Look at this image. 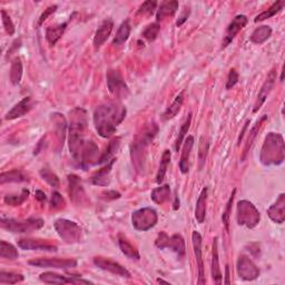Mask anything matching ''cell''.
<instances>
[{"label": "cell", "instance_id": "9", "mask_svg": "<svg viewBox=\"0 0 285 285\" xmlns=\"http://www.w3.org/2000/svg\"><path fill=\"white\" fill-rule=\"evenodd\" d=\"M29 265L40 269H59L68 270L77 268V261L75 259H59V257H40V259H34L28 262Z\"/></svg>", "mask_w": 285, "mask_h": 285}, {"label": "cell", "instance_id": "1", "mask_svg": "<svg viewBox=\"0 0 285 285\" xmlns=\"http://www.w3.org/2000/svg\"><path fill=\"white\" fill-rule=\"evenodd\" d=\"M126 117V108L119 103H105L94 110V125L98 135L107 139L115 134Z\"/></svg>", "mask_w": 285, "mask_h": 285}, {"label": "cell", "instance_id": "61", "mask_svg": "<svg viewBox=\"0 0 285 285\" xmlns=\"http://www.w3.org/2000/svg\"><path fill=\"white\" fill-rule=\"evenodd\" d=\"M157 282L158 283H163V284H169V282L164 281V280H162V279H157Z\"/></svg>", "mask_w": 285, "mask_h": 285}, {"label": "cell", "instance_id": "33", "mask_svg": "<svg viewBox=\"0 0 285 285\" xmlns=\"http://www.w3.org/2000/svg\"><path fill=\"white\" fill-rule=\"evenodd\" d=\"M121 147V139L119 137H116L113 141H110V142L107 146L106 150L104 151V154L100 156L98 159V164H107L110 160L114 158V155L117 153V150Z\"/></svg>", "mask_w": 285, "mask_h": 285}, {"label": "cell", "instance_id": "57", "mask_svg": "<svg viewBox=\"0 0 285 285\" xmlns=\"http://www.w3.org/2000/svg\"><path fill=\"white\" fill-rule=\"evenodd\" d=\"M190 13H191V9L190 8H185V10L182 12L181 17H179L178 20L176 21V26L181 27L184 24V22H185L188 19V17H190Z\"/></svg>", "mask_w": 285, "mask_h": 285}, {"label": "cell", "instance_id": "16", "mask_svg": "<svg viewBox=\"0 0 285 285\" xmlns=\"http://www.w3.org/2000/svg\"><path fill=\"white\" fill-rule=\"evenodd\" d=\"M18 246L25 251H45V252H57V246L45 240L39 238H22L18 241Z\"/></svg>", "mask_w": 285, "mask_h": 285}, {"label": "cell", "instance_id": "24", "mask_svg": "<svg viewBox=\"0 0 285 285\" xmlns=\"http://www.w3.org/2000/svg\"><path fill=\"white\" fill-rule=\"evenodd\" d=\"M193 146H194V137L187 136V139L184 142L181 160H179V169H181L182 174H187L188 169H190V157Z\"/></svg>", "mask_w": 285, "mask_h": 285}, {"label": "cell", "instance_id": "6", "mask_svg": "<svg viewBox=\"0 0 285 285\" xmlns=\"http://www.w3.org/2000/svg\"><path fill=\"white\" fill-rule=\"evenodd\" d=\"M54 227L56 229L59 237L68 244L79 242L81 237V228L76 222L66 218H58L55 222Z\"/></svg>", "mask_w": 285, "mask_h": 285}, {"label": "cell", "instance_id": "45", "mask_svg": "<svg viewBox=\"0 0 285 285\" xmlns=\"http://www.w3.org/2000/svg\"><path fill=\"white\" fill-rule=\"evenodd\" d=\"M191 123H192V114H188V116L186 117L185 122L183 123L181 130H179V133H178L177 140H176V142H175V150L176 151H178L179 148H181L183 142H184V140H185V136L187 134V132H188V130H190V127H191Z\"/></svg>", "mask_w": 285, "mask_h": 285}, {"label": "cell", "instance_id": "38", "mask_svg": "<svg viewBox=\"0 0 285 285\" xmlns=\"http://www.w3.org/2000/svg\"><path fill=\"white\" fill-rule=\"evenodd\" d=\"M52 118L55 124L54 126L57 128V136L59 139V142H61V144H64V140H65L66 135V125H67L66 119L59 113H54L52 115Z\"/></svg>", "mask_w": 285, "mask_h": 285}, {"label": "cell", "instance_id": "26", "mask_svg": "<svg viewBox=\"0 0 285 285\" xmlns=\"http://www.w3.org/2000/svg\"><path fill=\"white\" fill-rule=\"evenodd\" d=\"M208 193H209V188L204 187L203 190H202L199 199H197V202H196L195 217L197 219V222H199L200 224L203 223L205 219L206 204H208Z\"/></svg>", "mask_w": 285, "mask_h": 285}, {"label": "cell", "instance_id": "7", "mask_svg": "<svg viewBox=\"0 0 285 285\" xmlns=\"http://www.w3.org/2000/svg\"><path fill=\"white\" fill-rule=\"evenodd\" d=\"M158 220L157 212L151 208H142L132 214V224L137 231L146 232L153 228Z\"/></svg>", "mask_w": 285, "mask_h": 285}, {"label": "cell", "instance_id": "48", "mask_svg": "<svg viewBox=\"0 0 285 285\" xmlns=\"http://www.w3.org/2000/svg\"><path fill=\"white\" fill-rule=\"evenodd\" d=\"M199 162H200V169L203 168L204 164L206 162V157H208L209 151V142L205 141V137L202 136L200 140V146H199Z\"/></svg>", "mask_w": 285, "mask_h": 285}, {"label": "cell", "instance_id": "31", "mask_svg": "<svg viewBox=\"0 0 285 285\" xmlns=\"http://www.w3.org/2000/svg\"><path fill=\"white\" fill-rule=\"evenodd\" d=\"M24 182H28V177L25 175L24 172L18 171V169L3 172L1 173V176H0V184H1V185L6 183H24Z\"/></svg>", "mask_w": 285, "mask_h": 285}, {"label": "cell", "instance_id": "30", "mask_svg": "<svg viewBox=\"0 0 285 285\" xmlns=\"http://www.w3.org/2000/svg\"><path fill=\"white\" fill-rule=\"evenodd\" d=\"M184 96H185V93H184V91H182V93H179L176 96V98L174 99V102L172 103L171 106L165 110L164 114L162 115L163 121H169V119H173L179 113V110H181L183 103H184Z\"/></svg>", "mask_w": 285, "mask_h": 285}, {"label": "cell", "instance_id": "34", "mask_svg": "<svg viewBox=\"0 0 285 285\" xmlns=\"http://www.w3.org/2000/svg\"><path fill=\"white\" fill-rule=\"evenodd\" d=\"M24 73V67H22V62L20 57H15L12 59L10 67V81L12 85H19Z\"/></svg>", "mask_w": 285, "mask_h": 285}, {"label": "cell", "instance_id": "58", "mask_svg": "<svg viewBox=\"0 0 285 285\" xmlns=\"http://www.w3.org/2000/svg\"><path fill=\"white\" fill-rule=\"evenodd\" d=\"M35 196H36V200H38L39 202H45L46 201V194H45L44 192L37 191Z\"/></svg>", "mask_w": 285, "mask_h": 285}, {"label": "cell", "instance_id": "46", "mask_svg": "<svg viewBox=\"0 0 285 285\" xmlns=\"http://www.w3.org/2000/svg\"><path fill=\"white\" fill-rule=\"evenodd\" d=\"M40 176L46 183L49 184V185L52 186V187L57 188V187H59V185H61V182H59L58 176L54 172L50 171V169L47 168V167H45V168L41 169V171H40Z\"/></svg>", "mask_w": 285, "mask_h": 285}, {"label": "cell", "instance_id": "21", "mask_svg": "<svg viewBox=\"0 0 285 285\" xmlns=\"http://www.w3.org/2000/svg\"><path fill=\"white\" fill-rule=\"evenodd\" d=\"M113 29H114V22L112 19H105L102 24H100L98 29L96 30V34L94 37L95 50H98L105 43H106L110 34H112Z\"/></svg>", "mask_w": 285, "mask_h": 285}, {"label": "cell", "instance_id": "50", "mask_svg": "<svg viewBox=\"0 0 285 285\" xmlns=\"http://www.w3.org/2000/svg\"><path fill=\"white\" fill-rule=\"evenodd\" d=\"M235 193L236 190H234L231 197H229V200L226 204V210L224 211L223 216H222V220L225 225V228H226V231L228 232V227H229V216H231V211H232V205H233V201H234V196H235Z\"/></svg>", "mask_w": 285, "mask_h": 285}, {"label": "cell", "instance_id": "37", "mask_svg": "<svg viewBox=\"0 0 285 285\" xmlns=\"http://www.w3.org/2000/svg\"><path fill=\"white\" fill-rule=\"evenodd\" d=\"M167 249L173 250L179 257H183L185 255V241L179 234H174L168 238Z\"/></svg>", "mask_w": 285, "mask_h": 285}, {"label": "cell", "instance_id": "29", "mask_svg": "<svg viewBox=\"0 0 285 285\" xmlns=\"http://www.w3.org/2000/svg\"><path fill=\"white\" fill-rule=\"evenodd\" d=\"M118 245H119V249H121V251L128 257V259L136 260V261H139L141 259L139 251L136 250V247L133 245L126 237H124L123 235H119Z\"/></svg>", "mask_w": 285, "mask_h": 285}, {"label": "cell", "instance_id": "8", "mask_svg": "<svg viewBox=\"0 0 285 285\" xmlns=\"http://www.w3.org/2000/svg\"><path fill=\"white\" fill-rule=\"evenodd\" d=\"M158 132V126L155 123L149 124L148 126L144 128V131L142 132V134L136 137V140L133 142L132 145V156L135 159L139 158L140 160L142 159V154L144 153L146 147L148 146L153 140L155 139L156 134Z\"/></svg>", "mask_w": 285, "mask_h": 285}, {"label": "cell", "instance_id": "25", "mask_svg": "<svg viewBox=\"0 0 285 285\" xmlns=\"http://www.w3.org/2000/svg\"><path fill=\"white\" fill-rule=\"evenodd\" d=\"M66 28H67V22H63V24L48 27L47 30H46V39H47L48 44L52 46V47L56 45L58 43V40L62 38Z\"/></svg>", "mask_w": 285, "mask_h": 285}, {"label": "cell", "instance_id": "17", "mask_svg": "<svg viewBox=\"0 0 285 285\" xmlns=\"http://www.w3.org/2000/svg\"><path fill=\"white\" fill-rule=\"evenodd\" d=\"M275 80H277V71L275 70H272L268 75V78L264 81L263 86L261 87V90L259 95H257V99L254 104V108H253V113H257L260 110V108L263 106V104L265 103V100L268 99V97L272 91L273 87L275 85Z\"/></svg>", "mask_w": 285, "mask_h": 285}, {"label": "cell", "instance_id": "42", "mask_svg": "<svg viewBox=\"0 0 285 285\" xmlns=\"http://www.w3.org/2000/svg\"><path fill=\"white\" fill-rule=\"evenodd\" d=\"M266 119H268V116H266V115H264V116L262 117L260 121H257V123L255 124V125L252 127V130H251L250 134H249V140H247V142H246V146H245V149H244V156H243V158H244L245 155L249 153V149L251 148V146L253 145V142H254L256 136H257V134H259V132L261 130L262 125H263V124L266 122Z\"/></svg>", "mask_w": 285, "mask_h": 285}, {"label": "cell", "instance_id": "2", "mask_svg": "<svg viewBox=\"0 0 285 285\" xmlns=\"http://www.w3.org/2000/svg\"><path fill=\"white\" fill-rule=\"evenodd\" d=\"M87 128V113L82 108H75L71 112L70 125V150L73 159L78 163L82 146L85 144V132Z\"/></svg>", "mask_w": 285, "mask_h": 285}, {"label": "cell", "instance_id": "56", "mask_svg": "<svg viewBox=\"0 0 285 285\" xmlns=\"http://www.w3.org/2000/svg\"><path fill=\"white\" fill-rule=\"evenodd\" d=\"M100 197H102V199L105 201H113V200L119 199V197H121V194H119V193L116 191H107V192L102 193V196Z\"/></svg>", "mask_w": 285, "mask_h": 285}, {"label": "cell", "instance_id": "11", "mask_svg": "<svg viewBox=\"0 0 285 285\" xmlns=\"http://www.w3.org/2000/svg\"><path fill=\"white\" fill-rule=\"evenodd\" d=\"M39 280L41 282L46 284H93V282L88 281V280L81 279L78 275H71V277H66V275H62L54 272H45L41 273Z\"/></svg>", "mask_w": 285, "mask_h": 285}, {"label": "cell", "instance_id": "3", "mask_svg": "<svg viewBox=\"0 0 285 285\" xmlns=\"http://www.w3.org/2000/svg\"><path fill=\"white\" fill-rule=\"evenodd\" d=\"M285 147L283 136L279 133H269L262 147L260 159L265 166H278L284 162Z\"/></svg>", "mask_w": 285, "mask_h": 285}, {"label": "cell", "instance_id": "52", "mask_svg": "<svg viewBox=\"0 0 285 285\" xmlns=\"http://www.w3.org/2000/svg\"><path fill=\"white\" fill-rule=\"evenodd\" d=\"M65 205V201H64L63 196L57 192H54L52 195V200H50V208L52 209H61Z\"/></svg>", "mask_w": 285, "mask_h": 285}, {"label": "cell", "instance_id": "32", "mask_svg": "<svg viewBox=\"0 0 285 285\" xmlns=\"http://www.w3.org/2000/svg\"><path fill=\"white\" fill-rule=\"evenodd\" d=\"M131 29H132V27H131L130 19H126L125 21H123L122 25L119 26V28L116 33V36L114 37L113 45L114 46H121L124 43H126L127 39L130 38Z\"/></svg>", "mask_w": 285, "mask_h": 285}, {"label": "cell", "instance_id": "54", "mask_svg": "<svg viewBox=\"0 0 285 285\" xmlns=\"http://www.w3.org/2000/svg\"><path fill=\"white\" fill-rule=\"evenodd\" d=\"M238 81V72L236 71L235 68H232L229 71L228 73V78H227V82H226V89H232L234 86L237 84Z\"/></svg>", "mask_w": 285, "mask_h": 285}, {"label": "cell", "instance_id": "40", "mask_svg": "<svg viewBox=\"0 0 285 285\" xmlns=\"http://www.w3.org/2000/svg\"><path fill=\"white\" fill-rule=\"evenodd\" d=\"M169 162H171V151H169L168 149H165L163 155H162V160H160L157 175H156V182H157L158 184H160L164 181L165 175H166Z\"/></svg>", "mask_w": 285, "mask_h": 285}, {"label": "cell", "instance_id": "4", "mask_svg": "<svg viewBox=\"0 0 285 285\" xmlns=\"http://www.w3.org/2000/svg\"><path fill=\"white\" fill-rule=\"evenodd\" d=\"M1 227L11 233L22 234L37 231L44 226V220L41 218H27V219H15V218H1Z\"/></svg>", "mask_w": 285, "mask_h": 285}, {"label": "cell", "instance_id": "55", "mask_svg": "<svg viewBox=\"0 0 285 285\" xmlns=\"http://www.w3.org/2000/svg\"><path fill=\"white\" fill-rule=\"evenodd\" d=\"M57 8H58L57 4H53V6H50L47 9H45V11L41 13L40 17H39V19H38V26L43 25L44 22H45V20L48 19V17L50 15H53V13L57 10Z\"/></svg>", "mask_w": 285, "mask_h": 285}, {"label": "cell", "instance_id": "23", "mask_svg": "<svg viewBox=\"0 0 285 285\" xmlns=\"http://www.w3.org/2000/svg\"><path fill=\"white\" fill-rule=\"evenodd\" d=\"M115 162H116V159L113 158L109 163L105 165L102 169H99L98 172H96L90 178L91 183H93L96 186H102V187L108 186L110 183V175H112V168Z\"/></svg>", "mask_w": 285, "mask_h": 285}, {"label": "cell", "instance_id": "59", "mask_svg": "<svg viewBox=\"0 0 285 285\" xmlns=\"http://www.w3.org/2000/svg\"><path fill=\"white\" fill-rule=\"evenodd\" d=\"M249 124H250V121H247V122L245 123L244 127H243V131H242V133H241V135H240V137H238V145H241V142H242V140H243V137H244V134H245V132H246L247 126H249Z\"/></svg>", "mask_w": 285, "mask_h": 285}, {"label": "cell", "instance_id": "47", "mask_svg": "<svg viewBox=\"0 0 285 285\" xmlns=\"http://www.w3.org/2000/svg\"><path fill=\"white\" fill-rule=\"evenodd\" d=\"M159 30H160V26L158 22H153V24H150L146 27L145 30L142 31V36L144 37L147 41L151 43V41H154L156 38H157Z\"/></svg>", "mask_w": 285, "mask_h": 285}, {"label": "cell", "instance_id": "28", "mask_svg": "<svg viewBox=\"0 0 285 285\" xmlns=\"http://www.w3.org/2000/svg\"><path fill=\"white\" fill-rule=\"evenodd\" d=\"M178 7L179 4L175 0L162 2L157 9V12H156V19H157V21H160L169 16H173L177 11Z\"/></svg>", "mask_w": 285, "mask_h": 285}, {"label": "cell", "instance_id": "53", "mask_svg": "<svg viewBox=\"0 0 285 285\" xmlns=\"http://www.w3.org/2000/svg\"><path fill=\"white\" fill-rule=\"evenodd\" d=\"M168 238L169 236L167 235L165 232H160L158 234L157 238H156L155 241V245L158 247L160 250H164V249H167V243H168Z\"/></svg>", "mask_w": 285, "mask_h": 285}, {"label": "cell", "instance_id": "13", "mask_svg": "<svg viewBox=\"0 0 285 285\" xmlns=\"http://www.w3.org/2000/svg\"><path fill=\"white\" fill-rule=\"evenodd\" d=\"M237 274L244 281H254L260 277V270L253 262L245 255H241L236 264Z\"/></svg>", "mask_w": 285, "mask_h": 285}, {"label": "cell", "instance_id": "44", "mask_svg": "<svg viewBox=\"0 0 285 285\" xmlns=\"http://www.w3.org/2000/svg\"><path fill=\"white\" fill-rule=\"evenodd\" d=\"M29 191L28 190H22L19 195H7L4 196V203L10 206H19L24 202L28 199Z\"/></svg>", "mask_w": 285, "mask_h": 285}, {"label": "cell", "instance_id": "10", "mask_svg": "<svg viewBox=\"0 0 285 285\" xmlns=\"http://www.w3.org/2000/svg\"><path fill=\"white\" fill-rule=\"evenodd\" d=\"M107 86L109 93L116 98H125L130 94V89L124 78L119 71L115 70H109L107 71Z\"/></svg>", "mask_w": 285, "mask_h": 285}, {"label": "cell", "instance_id": "27", "mask_svg": "<svg viewBox=\"0 0 285 285\" xmlns=\"http://www.w3.org/2000/svg\"><path fill=\"white\" fill-rule=\"evenodd\" d=\"M217 237L214 238L213 242V255H212V277L216 284H222V273L219 268L218 259V242Z\"/></svg>", "mask_w": 285, "mask_h": 285}, {"label": "cell", "instance_id": "41", "mask_svg": "<svg viewBox=\"0 0 285 285\" xmlns=\"http://www.w3.org/2000/svg\"><path fill=\"white\" fill-rule=\"evenodd\" d=\"M284 4H285V2L282 1V0H281V1L274 2V3L272 4V6H271V7L268 9V10L261 12L259 16H256L254 21H255V22L263 21V20L269 19V18H271V17L275 16V15H277V13H279L280 11L282 10L283 7H284Z\"/></svg>", "mask_w": 285, "mask_h": 285}, {"label": "cell", "instance_id": "36", "mask_svg": "<svg viewBox=\"0 0 285 285\" xmlns=\"http://www.w3.org/2000/svg\"><path fill=\"white\" fill-rule=\"evenodd\" d=\"M272 36V28L270 26H261L256 28L251 35V41L253 44L261 45L265 43Z\"/></svg>", "mask_w": 285, "mask_h": 285}, {"label": "cell", "instance_id": "12", "mask_svg": "<svg viewBox=\"0 0 285 285\" xmlns=\"http://www.w3.org/2000/svg\"><path fill=\"white\" fill-rule=\"evenodd\" d=\"M93 262H94V264L100 270L107 271V272L109 273L118 275V277H122V278H126V279L132 278L130 271H128L126 268H124L123 265L117 263V262L107 259V257L96 256L94 257Z\"/></svg>", "mask_w": 285, "mask_h": 285}, {"label": "cell", "instance_id": "15", "mask_svg": "<svg viewBox=\"0 0 285 285\" xmlns=\"http://www.w3.org/2000/svg\"><path fill=\"white\" fill-rule=\"evenodd\" d=\"M247 17L244 15H237L234 19L229 22L227 29L225 31V36L222 43V48H226L227 46L232 43L233 39L235 38L236 35L244 28L247 25Z\"/></svg>", "mask_w": 285, "mask_h": 285}, {"label": "cell", "instance_id": "19", "mask_svg": "<svg viewBox=\"0 0 285 285\" xmlns=\"http://www.w3.org/2000/svg\"><path fill=\"white\" fill-rule=\"evenodd\" d=\"M68 183H70L71 200L77 205L85 204L87 197L84 187L81 185L80 178L75 174H71V175H68Z\"/></svg>", "mask_w": 285, "mask_h": 285}, {"label": "cell", "instance_id": "14", "mask_svg": "<svg viewBox=\"0 0 285 285\" xmlns=\"http://www.w3.org/2000/svg\"><path fill=\"white\" fill-rule=\"evenodd\" d=\"M98 151H99L98 146L96 145L94 142L86 141L80 151V156H79V160H78V163H79L80 166L84 169H87L94 164H98V159H99Z\"/></svg>", "mask_w": 285, "mask_h": 285}, {"label": "cell", "instance_id": "35", "mask_svg": "<svg viewBox=\"0 0 285 285\" xmlns=\"http://www.w3.org/2000/svg\"><path fill=\"white\" fill-rule=\"evenodd\" d=\"M169 196H171V188L168 185H162L153 190L150 194V199L153 200L154 203L162 205L169 200Z\"/></svg>", "mask_w": 285, "mask_h": 285}, {"label": "cell", "instance_id": "39", "mask_svg": "<svg viewBox=\"0 0 285 285\" xmlns=\"http://www.w3.org/2000/svg\"><path fill=\"white\" fill-rule=\"evenodd\" d=\"M0 257L6 260H17L19 257V253H18L17 249L10 243L6 241L0 242Z\"/></svg>", "mask_w": 285, "mask_h": 285}, {"label": "cell", "instance_id": "49", "mask_svg": "<svg viewBox=\"0 0 285 285\" xmlns=\"http://www.w3.org/2000/svg\"><path fill=\"white\" fill-rule=\"evenodd\" d=\"M1 19H2V25H3L4 30H6V33L9 36L15 35V31H16L15 24H13L11 17L8 15L6 10H1Z\"/></svg>", "mask_w": 285, "mask_h": 285}, {"label": "cell", "instance_id": "43", "mask_svg": "<svg viewBox=\"0 0 285 285\" xmlns=\"http://www.w3.org/2000/svg\"><path fill=\"white\" fill-rule=\"evenodd\" d=\"M24 280V275L19 273L6 272V271L0 272V284H16L22 282Z\"/></svg>", "mask_w": 285, "mask_h": 285}, {"label": "cell", "instance_id": "20", "mask_svg": "<svg viewBox=\"0 0 285 285\" xmlns=\"http://www.w3.org/2000/svg\"><path fill=\"white\" fill-rule=\"evenodd\" d=\"M34 107V100L31 97H25L22 98L19 103H17L15 106H13L9 112L6 114V117L4 119L7 121H12V119L20 118L26 115L27 113H29Z\"/></svg>", "mask_w": 285, "mask_h": 285}, {"label": "cell", "instance_id": "5", "mask_svg": "<svg viewBox=\"0 0 285 285\" xmlns=\"http://www.w3.org/2000/svg\"><path fill=\"white\" fill-rule=\"evenodd\" d=\"M237 223L247 228H254L260 223L261 215L255 205L246 200H242L237 203Z\"/></svg>", "mask_w": 285, "mask_h": 285}, {"label": "cell", "instance_id": "22", "mask_svg": "<svg viewBox=\"0 0 285 285\" xmlns=\"http://www.w3.org/2000/svg\"><path fill=\"white\" fill-rule=\"evenodd\" d=\"M269 217L273 220L274 223L282 224L285 219V194L282 193L279 196V199L273 205H271L268 210Z\"/></svg>", "mask_w": 285, "mask_h": 285}, {"label": "cell", "instance_id": "18", "mask_svg": "<svg viewBox=\"0 0 285 285\" xmlns=\"http://www.w3.org/2000/svg\"><path fill=\"white\" fill-rule=\"evenodd\" d=\"M192 241H193V247H194V253L197 262V266H199V281L197 284L203 285L206 283L205 279V271H204V263H203V250H202V236L199 232H193L192 234Z\"/></svg>", "mask_w": 285, "mask_h": 285}, {"label": "cell", "instance_id": "60", "mask_svg": "<svg viewBox=\"0 0 285 285\" xmlns=\"http://www.w3.org/2000/svg\"><path fill=\"white\" fill-rule=\"evenodd\" d=\"M225 284H231V281H229V269L228 266L226 265V269H225Z\"/></svg>", "mask_w": 285, "mask_h": 285}, {"label": "cell", "instance_id": "51", "mask_svg": "<svg viewBox=\"0 0 285 285\" xmlns=\"http://www.w3.org/2000/svg\"><path fill=\"white\" fill-rule=\"evenodd\" d=\"M156 7H157V2L156 1H145L140 7L137 13H139V15H145V13H147V15H151V13L155 11Z\"/></svg>", "mask_w": 285, "mask_h": 285}]
</instances>
